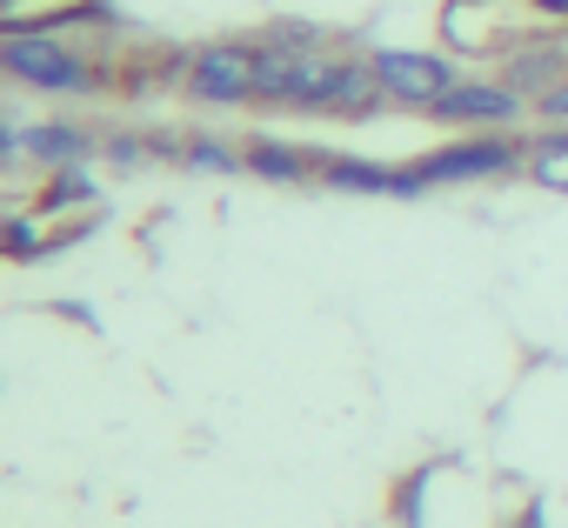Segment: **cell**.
I'll return each mask as SVG.
<instances>
[{"mask_svg":"<svg viewBox=\"0 0 568 528\" xmlns=\"http://www.w3.org/2000/svg\"><path fill=\"white\" fill-rule=\"evenodd\" d=\"M8 68L28 88H48V94H88L94 88V68L74 48H61L54 34H14L8 41Z\"/></svg>","mask_w":568,"mask_h":528,"instance_id":"1","label":"cell"},{"mask_svg":"<svg viewBox=\"0 0 568 528\" xmlns=\"http://www.w3.org/2000/svg\"><path fill=\"white\" fill-rule=\"evenodd\" d=\"M254 81H261V48L227 41V48L187 54V94H194V101H221V108H227V101H247Z\"/></svg>","mask_w":568,"mask_h":528,"instance_id":"2","label":"cell"},{"mask_svg":"<svg viewBox=\"0 0 568 528\" xmlns=\"http://www.w3.org/2000/svg\"><path fill=\"white\" fill-rule=\"evenodd\" d=\"M375 81H382V94L388 101H408V108H435L448 88H455V68L442 61V54H408V48H382L375 61Z\"/></svg>","mask_w":568,"mask_h":528,"instance_id":"3","label":"cell"},{"mask_svg":"<svg viewBox=\"0 0 568 528\" xmlns=\"http://www.w3.org/2000/svg\"><path fill=\"white\" fill-rule=\"evenodd\" d=\"M521 167V148L508 134H475V141H455V148H435L415 161L422 181H481V174H508Z\"/></svg>","mask_w":568,"mask_h":528,"instance_id":"4","label":"cell"},{"mask_svg":"<svg viewBox=\"0 0 568 528\" xmlns=\"http://www.w3.org/2000/svg\"><path fill=\"white\" fill-rule=\"evenodd\" d=\"M435 121H481V128H501V121H515L521 114V94L508 88V81H455L435 108H428Z\"/></svg>","mask_w":568,"mask_h":528,"instance_id":"5","label":"cell"},{"mask_svg":"<svg viewBox=\"0 0 568 528\" xmlns=\"http://www.w3.org/2000/svg\"><path fill=\"white\" fill-rule=\"evenodd\" d=\"M315 174L328 187H355V194H422L428 187L415 167H375V161H355V154H322Z\"/></svg>","mask_w":568,"mask_h":528,"instance_id":"6","label":"cell"},{"mask_svg":"<svg viewBox=\"0 0 568 528\" xmlns=\"http://www.w3.org/2000/svg\"><path fill=\"white\" fill-rule=\"evenodd\" d=\"M101 0H8V28L14 34H48L54 21H101Z\"/></svg>","mask_w":568,"mask_h":528,"instance_id":"7","label":"cell"},{"mask_svg":"<svg viewBox=\"0 0 568 528\" xmlns=\"http://www.w3.org/2000/svg\"><path fill=\"white\" fill-rule=\"evenodd\" d=\"M247 167H254L261 181H302V174L322 167V154H302V148H288V141H247Z\"/></svg>","mask_w":568,"mask_h":528,"instance_id":"8","label":"cell"},{"mask_svg":"<svg viewBox=\"0 0 568 528\" xmlns=\"http://www.w3.org/2000/svg\"><path fill=\"white\" fill-rule=\"evenodd\" d=\"M21 154H41V161H54V167H74V161L88 154V134L68 128V121H41V128L21 134Z\"/></svg>","mask_w":568,"mask_h":528,"instance_id":"9","label":"cell"},{"mask_svg":"<svg viewBox=\"0 0 568 528\" xmlns=\"http://www.w3.org/2000/svg\"><path fill=\"white\" fill-rule=\"evenodd\" d=\"M528 174H535L541 187L568 194V134H548V141H535V154H528Z\"/></svg>","mask_w":568,"mask_h":528,"instance_id":"10","label":"cell"},{"mask_svg":"<svg viewBox=\"0 0 568 528\" xmlns=\"http://www.w3.org/2000/svg\"><path fill=\"white\" fill-rule=\"evenodd\" d=\"M81 201H94V181H88L81 167H54V181L41 187V214H61V207H81Z\"/></svg>","mask_w":568,"mask_h":528,"instance_id":"11","label":"cell"},{"mask_svg":"<svg viewBox=\"0 0 568 528\" xmlns=\"http://www.w3.org/2000/svg\"><path fill=\"white\" fill-rule=\"evenodd\" d=\"M181 161L187 167H201V174H234L247 154H234V148H221V141H207V134H194L187 148H181Z\"/></svg>","mask_w":568,"mask_h":528,"instance_id":"12","label":"cell"},{"mask_svg":"<svg viewBox=\"0 0 568 528\" xmlns=\"http://www.w3.org/2000/svg\"><path fill=\"white\" fill-rule=\"evenodd\" d=\"M8 254H14V261H34V254H41V227H34L28 214L8 221Z\"/></svg>","mask_w":568,"mask_h":528,"instance_id":"13","label":"cell"},{"mask_svg":"<svg viewBox=\"0 0 568 528\" xmlns=\"http://www.w3.org/2000/svg\"><path fill=\"white\" fill-rule=\"evenodd\" d=\"M535 108H541L548 121H568V74H561L555 88H541V94H535Z\"/></svg>","mask_w":568,"mask_h":528,"instance_id":"14","label":"cell"},{"mask_svg":"<svg viewBox=\"0 0 568 528\" xmlns=\"http://www.w3.org/2000/svg\"><path fill=\"white\" fill-rule=\"evenodd\" d=\"M508 528H548V521H541V501H528V508H521V515H515Z\"/></svg>","mask_w":568,"mask_h":528,"instance_id":"15","label":"cell"},{"mask_svg":"<svg viewBox=\"0 0 568 528\" xmlns=\"http://www.w3.org/2000/svg\"><path fill=\"white\" fill-rule=\"evenodd\" d=\"M535 8H548V14H568V0H535Z\"/></svg>","mask_w":568,"mask_h":528,"instance_id":"16","label":"cell"}]
</instances>
